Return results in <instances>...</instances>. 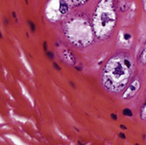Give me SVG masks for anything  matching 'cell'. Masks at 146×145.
I'll return each instance as SVG.
<instances>
[{
	"label": "cell",
	"mask_w": 146,
	"mask_h": 145,
	"mask_svg": "<svg viewBox=\"0 0 146 145\" xmlns=\"http://www.w3.org/2000/svg\"><path fill=\"white\" fill-rule=\"evenodd\" d=\"M131 59L120 56L111 59L103 71V84L111 91L118 92L126 87L133 73Z\"/></svg>",
	"instance_id": "obj_1"
},
{
	"label": "cell",
	"mask_w": 146,
	"mask_h": 145,
	"mask_svg": "<svg viewBox=\"0 0 146 145\" xmlns=\"http://www.w3.org/2000/svg\"><path fill=\"white\" fill-rule=\"evenodd\" d=\"M115 23V13L113 0H102L95 12L94 30L98 38H105L113 32Z\"/></svg>",
	"instance_id": "obj_2"
},
{
	"label": "cell",
	"mask_w": 146,
	"mask_h": 145,
	"mask_svg": "<svg viewBox=\"0 0 146 145\" xmlns=\"http://www.w3.org/2000/svg\"><path fill=\"white\" fill-rule=\"evenodd\" d=\"M139 89V81H135L132 83V85H130V87H128L127 91L124 93L123 97L124 98H131L137 93V91Z\"/></svg>",
	"instance_id": "obj_3"
},
{
	"label": "cell",
	"mask_w": 146,
	"mask_h": 145,
	"mask_svg": "<svg viewBox=\"0 0 146 145\" xmlns=\"http://www.w3.org/2000/svg\"><path fill=\"white\" fill-rule=\"evenodd\" d=\"M124 115H132V113H131V112H130L129 110H125V111H124Z\"/></svg>",
	"instance_id": "obj_4"
},
{
	"label": "cell",
	"mask_w": 146,
	"mask_h": 145,
	"mask_svg": "<svg viewBox=\"0 0 146 145\" xmlns=\"http://www.w3.org/2000/svg\"><path fill=\"white\" fill-rule=\"evenodd\" d=\"M83 1H85V0H83ZM72 3H80V2H82V0H71Z\"/></svg>",
	"instance_id": "obj_5"
},
{
	"label": "cell",
	"mask_w": 146,
	"mask_h": 145,
	"mask_svg": "<svg viewBox=\"0 0 146 145\" xmlns=\"http://www.w3.org/2000/svg\"><path fill=\"white\" fill-rule=\"evenodd\" d=\"M30 25H31V28H32V30L35 31V27H34V24H33L32 22H30Z\"/></svg>",
	"instance_id": "obj_6"
}]
</instances>
